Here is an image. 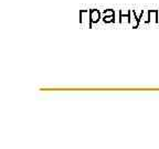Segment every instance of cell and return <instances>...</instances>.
I'll return each instance as SVG.
<instances>
[{
    "label": "cell",
    "mask_w": 159,
    "mask_h": 149,
    "mask_svg": "<svg viewBox=\"0 0 159 149\" xmlns=\"http://www.w3.org/2000/svg\"><path fill=\"white\" fill-rule=\"evenodd\" d=\"M80 25L87 28H93V23L91 21V10H81L80 11Z\"/></svg>",
    "instance_id": "6da1fadb"
},
{
    "label": "cell",
    "mask_w": 159,
    "mask_h": 149,
    "mask_svg": "<svg viewBox=\"0 0 159 149\" xmlns=\"http://www.w3.org/2000/svg\"><path fill=\"white\" fill-rule=\"evenodd\" d=\"M144 23H158V10H147V17L143 20Z\"/></svg>",
    "instance_id": "7a4b0ae2"
},
{
    "label": "cell",
    "mask_w": 159,
    "mask_h": 149,
    "mask_svg": "<svg viewBox=\"0 0 159 149\" xmlns=\"http://www.w3.org/2000/svg\"><path fill=\"white\" fill-rule=\"evenodd\" d=\"M130 17H132V10H127L124 12V10H119V23H129L130 25Z\"/></svg>",
    "instance_id": "3957f363"
},
{
    "label": "cell",
    "mask_w": 159,
    "mask_h": 149,
    "mask_svg": "<svg viewBox=\"0 0 159 149\" xmlns=\"http://www.w3.org/2000/svg\"><path fill=\"white\" fill-rule=\"evenodd\" d=\"M101 20V12L97 9H91V21L92 23H97Z\"/></svg>",
    "instance_id": "277c9868"
},
{
    "label": "cell",
    "mask_w": 159,
    "mask_h": 149,
    "mask_svg": "<svg viewBox=\"0 0 159 149\" xmlns=\"http://www.w3.org/2000/svg\"><path fill=\"white\" fill-rule=\"evenodd\" d=\"M139 23H140V22H139L138 18H137L136 12H135L134 10H132V17H130V25H133V28H134V29H136V28H138Z\"/></svg>",
    "instance_id": "5b68a950"
},
{
    "label": "cell",
    "mask_w": 159,
    "mask_h": 149,
    "mask_svg": "<svg viewBox=\"0 0 159 149\" xmlns=\"http://www.w3.org/2000/svg\"><path fill=\"white\" fill-rule=\"evenodd\" d=\"M102 20L104 23H113L115 22V16H103Z\"/></svg>",
    "instance_id": "8992f818"
},
{
    "label": "cell",
    "mask_w": 159,
    "mask_h": 149,
    "mask_svg": "<svg viewBox=\"0 0 159 149\" xmlns=\"http://www.w3.org/2000/svg\"><path fill=\"white\" fill-rule=\"evenodd\" d=\"M103 16H115V10L113 9H107V10H104L103 11Z\"/></svg>",
    "instance_id": "52a82bcc"
}]
</instances>
